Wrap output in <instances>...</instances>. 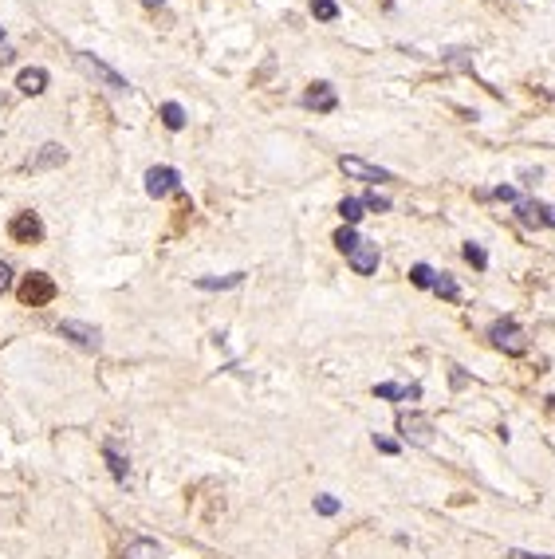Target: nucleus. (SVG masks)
I'll return each mask as SVG.
<instances>
[{
    "label": "nucleus",
    "mask_w": 555,
    "mask_h": 559,
    "mask_svg": "<svg viewBox=\"0 0 555 559\" xmlns=\"http://www.w3.org/2000/svg\"><path fill=\"white\" fill-rule=\"evenodd\" d=\"M75 67H79V71L87 75V79L103 83L107 91H118V95H122V91H130V83L122 79V75H118L114 67H107V64H103L99 55H91V51H75Z\"/></svg>",
    "instance_id": "nucleus-1"
},
{
    "label": "nucleus",
    "mask_w": 555,
    "mask_h": 559,
    "mask_svg": "<svg viewBox=\"0 0 555 559\" xmlns=\"http://www.w3.org/2000/svg\"><path fill=\"white\" fill-rule=\"evenodd\" d=\"M55 300V280H51L48 272H32V276H24V284H20V304L28 307H44Z\"/></svg>",
    "instance_id": "nucleus-2"
},
{
    "label": "nucleus",
    "mask_w": 555,
    "mask_h": 559,
    "mask_svg": "<svg viewBox=\"0 0 555 559\" xmlns=\"http://www.w3.org/2000/svg\"><path fill=\"white\" fill-rule=\"evenodd\" d=\"M60 335L71 339L83 351H99V347H103V331H99L95 323H83V320H64L60 323Z\"/></svg>",
    "instance_id": "nucleus-3"
},
{
    "label": "nucleus",
    "mask_w": 555,
    "mask_h": 559,
    "mask_svg": "<svg viewBox=\"0 0 555 559\" xmlns=\"http://www.w3.org/2000/svg\"><path fill=\"white\" fill-rule=\"evenodd\" d=\"M398 433H402L410 445H422V449L433 445V421L422 417V414H398Z\"/></svg>",
    "instance_id": "nucleus-4"
},
{
    "label": "nucleus",
    "mask_w": 555,
    "mask_h": 559,
    "mask_svg": "<svg viewBox=\"0 0 555 559\" xmlns=\"http://www.w3.org/2000/svg\"><path fill=\"white\" fill-rule=\"evenodd\" d=\"M489 339L500 347V351H508V354H524V351H528V335H524L512 320L492 323V327H489Z\"/></svg>",
    "instance_id": "nucleus-5"
},
{
    "label": "nucleus",
    "mask_w": 555,
    "mask_h": 559,
    "mask_svg": "<svg viewBox=\"0 0 555 559\" xmlns=\"http://www.w3.org/2000/svg\"><path fill=\"white\" fill-rule=\"evenodd\" d=\"M177 185H181V177H177L174 166H154V170H146V193H150V197H170V193H177Z\"/></svg>",
    "instance_id": "nucleus-6"
},
{
    "label": "nucleus",
    "mask_w": 555,
    "mask_h": 559,
    "mask_svg": "<svg viewBox=\"0 0 555 559\" xmlns=\"http://www.w3.org/2000/svg\"><path fill=\"white\" fill-rule=\"evenodd\" d=\"M8 233H12V240H20V244H36V240L44 237V221H40L36 213H16L12 224H8Z\"/></svg>",
    "instance_id": "nucleus-7"
},
{
    "label": "nucleus",
    "mask_w": 555,
    "mask_h": 559,
    "mask_svg": "<svg viewBox=\"0 0 555 559\" xmlns=\"http://www.w3.org/2000/svg\"><path fill=\"white\" fill-rule=\"evenodd\" d=\"M378 244H370V240H359L354 248L347 252V260H350V268L359 272V276H370V272H378Z\"/></svg>",
    "instance_id": "nucleus-8"
},
{
    "label": "nucleus",
    "mask_w": 555,
    "mask_h": 559,
    "mask_svg": "<svg viewBox=\"0 0 555 559\" xmlns=\"http://www.w3.org/2000/svg\"><path fill=\"white\" fill-rule=\"evenodd\" d=\"M339 170L350 177H359V181H370V185H378V181H390V174L386 170H378V166H370V161L363 158H339Z\"/></svg>",
    "instance_id": "nucleus-9"
},
{
    "label": "nucleus",
    "mask_w": 555,
    "mask_h": 559,
    "mask_svg": "<svg viewBox=\"0 0 555 559\" xmlns=\"http://www.w3.org/2000/svg\"><path fill=\"white\" fill-rule=\"evenodd\" d=\"M16 87L24 95H44V91H48V71H44V67H24Z\"/></svg>",
    "instance_id": "nucleus-10"
},
{
    "label": "nucleus",
    "mask_w": 555,
    "mask_h": 559,
    "mask_svg": "<svg viewBox=\"0 0 555 559\" xmlns=\"http://www.w3.org/2000/svg\"><path fill=\"white\" fill-rule=\"evenodd\" d=\"M374 398H386V402H417L422 398V386H394V382H382L374 386Z\"/></svg>",
    "instance_id": "nucleus-11"
},
{
    "label": "nucleus",
    "mask_w": 555,
    "mask_h": 559,
    "mask_svg": "<svg viewBox=\"0 0 555 559\" xmlns=\"http://www.w3.org/2000/svg\"><path fill=\"white\" fill-rule=\"evenodd\" d=\"M303 103L307 107H315V111H335V91H331V83H311V91L303 95Z\"/></svg>",
    "instance_id": "nucleus-12"
},
{
    "label": "nucleus",
    "mask_w": 555,
    "mask_h": 559,
    "mask_svg": "<svg viewBox=\"0 0 555 559\" xmlns=\"http://www.w3.org/2000/svg\"><path fill=\"white\" fill-rule=\"evenodd\" d=\"M67 161V150L60 142H48V146H40V154L32 158V170H51V166H64Z\"/></svg>",
    "instance_id": "nucleus-13"
},
{
    "label": "nucleus",
    "mask_w": 555,
    "mask_h": 559,
    "mask_svg": "<svg viewBox=\"0 0 555 559\" xmlns=\"http://www.w3.org/2000/svg\"><path fill=\"white\" fill-rule=\"evenodd\" d=\"M240 280H244V272H233V276H201L197 288L201 291H224V288H237Z\"/></svg>",
    "instance_id": "nucleus-14"
},
{
    "label": "nucleus",
    "mask_w": 555,
    "mask_h": 559,
    "mask_svg": "<svg viewBox=\"0 0 555 559\" xmlns=\"http://www.w3.org/2000/svg\"><path fill=\"white\" fill-rule=\"evenodd\" d=\"M122 559H162V547L154 540H134V543H127Z\"/></svg>",
    "instance_id": "nucleus-15"
},
{
    "label": "nucleus",
    "mask_w": 555,
    "mask_h": 559,
    "mask_svg": "<svg viewBox=\"0 0 555 559\" xmlns=\"http://www.w3.org/2000/svg\"><path fill=\"white\" fill-rule=\"evenodd\" d=\"M363 201H359V197H343V201H339V217H343V221L347 224H359L363 221Z\"/></svg>",
    "instance_id": "nucleus-16"
},
{
    "label": "nucleus",
    "mask_w": 555,
    "mask_h": 559,
    "mask_svg": "<svg viewBox=\"0 0 555 559\" xmlns=\"http://www.w3.org/2000/svg\"><path fill=\"white\" fill-rule=\"evenodd\" d=\"M162 122H166L170 130H181L185 127V111H181L177 103H162Z\"/></svg>",
    "instance_id": "nucleus-17"
},
{
    "label": "nucleus",
    "mask_w": 555,
    "mask_h": 559,
    "mask_svg": "<svg viewBox=\"0 0 555 559\" xmlns=\"http://www.w3.org/2000/svg\"><path fill=\"white\" fill-rule=\"evenodd\" d=\"M103 457H107V465H111V473H114L118 480L127 477V457H122V453H118L114 445H103Z\"/></svg>",
    "instance_id": "nucleus-18"
},
{
    "label": "nucleus",
    "mask_w": 555,
    "mask_h": 559,
    "mask_svg": "<svg viewBox=\"0 0 555 559\" xmlns=\"http://www.w3.org/2000/svg\"><path fill=\"white\" fill-rule=\"evenodd\" d=\"M410 280L417 284V288H433V280H437V272L429 268V264H413L410 268Z\"/></svg>",
    "instance_id": "nucleus-19"
},
{
    "label": "nucleus",
    "mask_w": 555,
    "mask_h": 559,
    "mask_svg": "<svg viewBox=\"0 0 555 559\" xmlns=\"http://www.w3.org/2000/svg\"><path fill=\"white\" fill-rule=\"evenodd\" d=\"M433 291H437V296H445V300H457V296H461L457 280H453V276H445V272L433 280Z\"/></svg>",
    "instance_id": "nucleus-20"
},
{
    "label": "nucleus",
    "mask_w": 555,
    "mask_h": 559,
    "mask_svg": "<svg viewBox=\"0 0 555 559\" xmlns=\"http://www.w3.org/2000/svg\"><path fill=\"white\" fill-rule=\"evenodd\" d=\"M465 260H469V264H473V268H489V252H485V248H480V244H473V240H469V244H465Z\"/></svg>",
    "instance_id": "nucleus-21"
},
{
    "label": "nucleus",
    "mask_w": 555,
    "mask_h": 559,
    "mask_svg": "<svg viewBox=\"0 0 555 559\" xmlns=\"http://www.w3.org/2000/svg\"><path fill=\"white\" fill-rule=\"evenodd\" d=\"M311 16L335 20V16H339V4H335V0H311Z\"/></svg>",
    "instance_id": "nucleus-22"
},
{
    "label": "nucleus",
    "mask_w": 555,
    "mask_h": 559,
    "mask_svg": "<svg viewBox=\"0 0 555 559\" xmlns=\"http://www.w3.org/2000/svg\"><path fill=\"white\" fill-rule=\"evenodd\" d=\"M359 233H354V224H347V229H339V233H335V244H339V248H343V252H350V248H354V244H359Z\"/></svg>",
    "instance_id": "nucleus-23"
},
{
    "label": "nucleus",
    "mask_w": 555,
    "mask_h": 559,
    "mask_svg": "<svg viewBox=\"0 0 555 559\" xmlns=\"http://www.w3.org/2000/svg\"><path fill=\"white\" fill-rule=\"evenodd\" d=\"M516 213H520L524 224H539V205H536V201H524V197H520V201H516Z\"/></svg>",
    "instance_id": "nucleus-24"
},
{
    "label": "nucleus",
    "mask_w": 555,
    "mask_h": 559,
    "mask_svg": "<svg viewBox=\"0 0 555 559\" xmlns=\"http://www.w3.org/2000/svg\"><path fill=\"white\" fill-rule=\"evenodd\" d=\"M339 508H343V504H339V500H335L331 493L315 496V512H319V516H339Z\"/></svg>",
    "instance_id": "nucleus-25"
},
{
    "label": "nucleus",
    "mask_w": 555,
    "mask_h": 559,
    "mask_svg": "<svg viewBox=\"0 0 555 559\" xmlns=\"http://www.w3.org/2000/svg\"><path fill=\"white\" fill-rule=\"evenodd\" d=\"M363 205H366V209H374V213H386V209H390V197H382L378 190H370V193L363 197Z\"/></svg>",
    "instance_id": "nucleus-26"
},
{
    "label": "nucleus",
    "mask_w": 555,
    "mask_h": 559,
    "mask_svg": "<svg viewBox=\"0 0 555 559\" xmlns=\"http://www.w3.org/2000/svg\"><path fill=\"white\" fill-rule=\"evenodd\" d=\"M374 449H378V453H398L402 445H398L394 437H378V433H374Z\"/></svg>",
    "instance_id": "nucleus-27"
},
{
    "label": "nucleus",
    "mask_w": 555,
    "mask_h": 559,
    "mask_svg": "<svg viewBox=\"0 0 555 559\" xmlns=\"http://www.w3.org/2000/svg\"><path fill=\"white\" fill-rule=\"evenodd\" d=\"M8 288H12V268H8V264L0 260V296H4Z\"/></svg>",
    "instance_id": "nucleus-28"
},
{
    "label": "nucleus",
    "mask_w": 555,
    "mask_h": 559,
    "mask_svg": "<svg viewBox=\"0 0 555 559\" xmlns=\"http://www.w3.org/2000/svg\"><path fill=\"white\" fill-rule=\"evenodd\" d=\"M539 224L555 229V205H539Z\"/></svg>",
    "instance_id": "nucleus-29"
},
{
    "label": "nucleus",
    "mask_w": 555,
    "mask_h": 559,
    "mask_svg": "<svg viewBox=\"0 0 555 559\" xmlns=\"http://www.w3.org/2000/svg\"><path fill=\"white\" fill-rule=\"evenodd\" d=\"M508 559H555V556H539V551H520V547H512Z\"/></svg>",
    "instance_id": "nucleus-30"
},
{
    "label": "nucleus",
    "mask_w": 555,
    "mask_h": 559,
    "mask_svg": "<svg viewBox=\"0 0 555 559\" xmlns=\"http://www.w3.org/2000/svg\"><path fill=\"white\" fill-rule=\"evenodd\" d=\"M496 197H500V201H512V205L520 201V193L512 190V185H500V190H496Z\"/></svg>",
    "instance_id": "nucleus-31"
},
{
    "label": "nucleus",
    "mask_w": 555,
    "mask_h": 559,
    "mask_svg": "<svg viewBox=\"0 0 555 559\" xmlns=\"http://www.w3.org/2000/svg\"><path fill=\"white\" fill-rule=\"evenodd\" d=\"M146 8H162V4H166V0H142Z\"/></svg>",
    "instance_id": "nucleus-32"
},
{
    "label": "nucleus",
    "mask_w": 555,
    "mask_h": 559,
    "mask_svg": "<svg viewBox=\"0 0 555 559\" xmlns=\"http://www.w3.org/2000/svg\"><path fill=\"white\" fill-rule=\"evenodd\" d=\"M0 40H4V28H0Z\"/></svg>",
    "instance_id": "nucleus-33"
}]
</instances>
